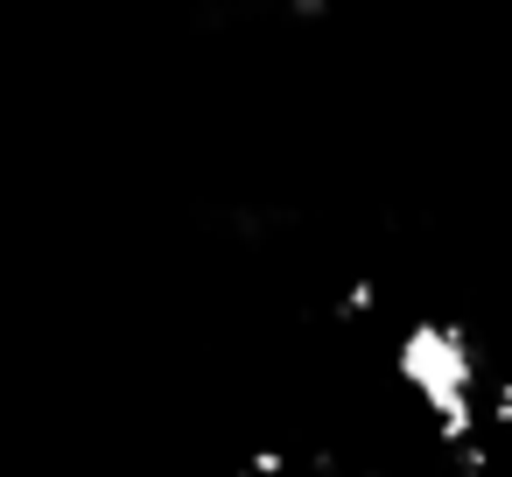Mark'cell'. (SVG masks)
I'll return each mask as SVG.
<instances>
[{"label": "cell", "instance_id": "obj_3", "mask_svg": "<svg viewBox=\"0 0 512 477\" xmlns=\"http://www.w3.org/2000/svg\"><path fill=\"white\" fill-rule=\"evenodd\" d=\"M491 428H512V372L491 386Z\"/></svg>", "mask_w": 512, "mask_h": 477}, {"label": "cell", "instance_id": "obj_1", "mask_svg": "<svg viewBox=\"0 0 512 477\" xmlns=\"http://www.w3.org/2000/svg\"><path fill=\"white\" fill-rule=\"evenodd\" d=\"M393 365H400V379L421 393V407L435 414V435L449 442V449H463V442H477V400H470V386H477V344H470V330L463 323H414L400 344H393Z\"/></svg>", "mask_w": 512, "mask_h": 477}, {"label": "cell", "instance_id": "obj_2", "mask_svg": "<svg viewBox=\"0 0 512 477\" xmlns=\"http://www.w3.org/2000/svg\"><path fill=\"white\" fill-rule=\"evenodd\" d=\"M372 309H379V281H351V288L337 295V316H344V323H358V316H372Z\"/></svg>", "mask_w": 512, "mask_h": 477}, {"label": "cell", "instance_id": "obj_4", "mask_svg": "<svg viewBox=\"0 0 512 477\" xmlns=\"http://www.w3.org/2000/svg\"><path fill=\"white\" fill-rule=\"evenodd\" d=\"M358 477H393V470H358Z\"/></svg>", "mask_w": 512, "mask_h": 477}, {"label": "cell", "instance_id": "obj_5", "mask_svg": "<svg viewBox=\"0 0 512 477\" xmlns=\"http://www.w3.org/2000/svg\"><path fill=\"white\" fill-rule=\"evenodd\" d=\"M463 477H477V470H463Z\"/></svg>", "mask_w": 512, "mask_h": 477}]
</instances>
